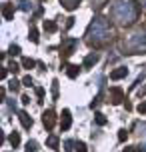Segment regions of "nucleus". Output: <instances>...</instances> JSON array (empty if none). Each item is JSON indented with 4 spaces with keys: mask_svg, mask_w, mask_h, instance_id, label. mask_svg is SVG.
Masks as SVG:
<instances>
[{
    "mask_svg": "<svg viewBox=\"0 0 146 152\" xmlns=\"http://www.w3.org/2000/svg\"><path fill=\"white\" fill-rule=\"evenodd\" d=\"M138 112H140V114H144V112H146V100H144V102H140V106H138Z\"/></svg>",
    "mask_w": 146,
    "mask_h": 152,
    "instance_id": "21",
    "label": "nucleus"
},
{
    "mask_svg": "<svg viewBox=\"0 0 146 152\" xmlns=\"http://www.w3.org/2000/svg\"><path fill=\"white\" fill-rule=\"evenodd\" d=\"M52 94H54V98L58 96V82H56V80L52 82Z\"/></svg>",
    "mask_w": 146,
    "mask_h": 152,
    "instance_id": "19",
    "label": "nucleus"
},
{
    "mask_svg": "<svg viewBox=\"0 0 146 152\" xmlns=\"http://www.w3.org/2000/svg\"><path fill=\"white\" fill-rule=\"evenodd\" d=\"M8 68H10V72H18V70H20V66H18V64H16V62H12V64H10V66H8Z\"/></svg>",
    "mask_w": 146,
    "mask_h": 152,
    "instance_id": "18",
    "label": "nucleus"
},
{
    "mask_svg": "<svg viewBox=\"0 0 146 152\" xmlns=\"http://www.w3.org/2000/svg\"><path fill=\"white\" fill-rule=\"evenodd\" d=\"M8 52L12 54V56H18V54H20V46H18V44H12L10 48H8Z\"/></svg>",
    "mask_w": 146,
    "mask_h": 152,
    "instance_id": "13",
    "label": "nucleus"
},
{
    "mask_svg": "<svg viewBox=\"0 0 146 152\" xmlns=\"http://www.w3.org/2000/svg\"><path fill=\"white\" fill-rule=\"evenodd\" d=\"M78 72H80V68H78L76 64L68 66V76H70V78H76V76H78Z\"/></svg>",
    "mask_w": 146,
    "mask_h": 152,
    "instance_id": "11",
    "label": "nucleus"
},
{
    "mask_svg": "<svg viewBox=\"0 0 146 152\" xmlns=\"http://www.w3.org/2000/svg\"><path fill=\"white\" fill-rule=\"evenodd\" d=\"M18 84H20L18 80H12V82H10V90H12V92H16V90H18Z\"/></svg>",
    "mask_w": 146,
    "mask_h": 152,
    "instance_id": "20",
    "label": "nucleus"
},
{
    "mask_svg": "<svg viewBox=\"0 0 146 152\" xmlns=\"http://www.w3.org/2000/svg\"><path fill=\"white\" fill-rule=\"evenodd\" d=\"M18 118H20V122H22V126H24L26 130L32 128V118H30L26 112H24V110H22V112H18Z\"/></svg>",
    "mask_w": 146,
    "mask_h": 152,
    "instance_id": "4",
    "label": "nucleus"
},
{
    "mask_svg": "<svg viewBox=\"0 0 146 152\" xmlns=\"http://www.w3.org/2000/svg\"><path fill=\"white\" fill-rule=\"evenodd\" d=\"M76 150L78 152H86V146L82 144V142H76Z\"/></svg>",
    "mask_w": 146,
    "mask_h": 152,
    "instance_id": "22",
    "label": "nucleus"
},
{
    "mask_svg": "<svg viewBox=\"0 0 146 152\" xmlns=\"http://www.w3.org/2000/svg\"><path fill=\"white\" fill-rule=\"evenodd\" d=\"M124 152H146V150H140V148H134V146H130V148H124Z\"/></svg>",
    "mask_w": 146,
    "mask_h": 152,
    "instance_id": "23",
    "label": "nucleus"
},
{
    "mask_svg": "<svg viewBox=\"0 0 146 152\" xmlns=\"http://www.w3.org/2000/svg\"><path fill=\"white\" fill-rule=\"evenodd\" d=\"M48 146H52V148H58V138L56 136H48Z\"/></svg>",
    "mask_w": 146,
    "mask_h": 152,
    "instance_id": "14",
    "label": "nucleus"
},
{
    "mask_svg": "<svg viewBox=\"0 0 146 152\" xmlns=\"http://www.w3.org/2000/svg\"><path fill=\"white\" fill-rule=\"evenodd\" d=\"M28 8H32V4L26 0V2H22V10H28Z\"/></svg>",
    "mask_w": 146,
    "mask_h": 152,
    "instance_id": "25",
    "label": "nucleus"
},
{
    "mask_svg": "<svg viewBox=\"0 0 146 152\" xmlns=\"http://www.w3.org/2000/svg\"><path fill=\"white\" fill-rule=\"evenodd\" d=\"M126 136H128V134H126V130H120V132H118V140H120V142H124Z\"/></svg>",
    "mask_w": 146,
    "mask_h": 152,
    "instance_id": "17",
    "label": "nucleus"
},
{
    "mask_svg": "<svg viewBox=\"0 0 146 152\" xmlns=\"http://www.w3.org/2000/svg\"><path fill=\"white\" fill-rule=\"evenodd\" d=\"M96 62H98V54H94V52L88 54V56L84 58V68H92Z\"/></svg>",
    "mask_w": 146,
    "mask_h": 152,
    "instance_id": "6",
    "label": "nucleus"
},
{
    "mask_svg": "<svg viewBox=\"0 0 146 152\" xmlns=\"http://www.w3.org/2000/svg\"><path fill=\"white\" fill-rule=\"evenodd\" d=\"M96 124H100V126H102V124H106V118H104V114H96Z\"/></svg>",
    "mask_w": 146,
    "mask_h": 152,
    "instance_id": "16",
    "label": "nucleus"
},
{
    "mask_svg": "<svg viewBox=\"0 0 146 152\" xmlns=\"http://www.w3.org/2000/svg\"><path fill=\"white\" fill-rule=\"evenodd\" d=\"M6 74H8V70H6V68L0 70V78H6Z\"/></svg>",
    "mask_w": 146,
    "mask_h": 152,
    "instance_id": "26",
    "label": "nucleus"
},
{
    "mask_svg": "<svg viewBox=\"0 0 146 152\" xmlns=\"http://www.w3.org/2000/svg\"><path fill=\"white\" fill-rule=\"evenodd\" d=\"M2 14H4V18H6V20H10V18L14 16V4L6 2V4H4V8H2Z\"/></svg>",
    "mask_w": 146,
    "mask_h": 152,
    "instance_id": "5",
    "label": "nucleus"
},
{
    "mask_svg": "<svg viewBox=\"0 0 146 152\" xmlns=\"http://www.w3.org/2000/svg\"><path fill=\"white\" fill-rule=\"evenodd\" d=\"M28 38H30V40H32V42H34V44L38 42V30H36L34 26H32V28H30V34H28Z\"/></svg>",
    "mask_w": 146,
    "mask_h": 152,
    "instance_id": "12",
    "label": "nucleus"
},
{
    "mask_svg": "<svg viewBox=\"0 0 146 152\" xmlns=\"http://www.w3.org/2000/svg\"><path fill=\"white\" fill-rule=\"evenodd\" d=\"M8 140H10V144H12V146L16 148V146L20 144V134H18V132H12V134L8 136Z\"/></svg>",
    "mask_w": 146,
    "mask_h": 152,
    "instance_id": "8",
    "label": "nucleus"
},
{
    "mask_svg": "<svg viewBox=\"0 0 146 152\" xmlns=\"http://www.w3.org/2000/svg\"><path fill=\"white\" fill-rule=\"evenodd\" d=\"M22 84H24V86H32V78H30V76H26V78L22 80Z\"/></svg>",
    "mask_w": 146,
    "mask_h": 152,
    "instance_id": "24",
    "label": "nucleus"
},
{
    "mask_svg": "<svg viewBox=\"0 0 146 152\" xmlns=\"http://www.w3.org/2000/svg\"><path fill=\"white\" fill-rule=\"evenodd\" d=\"M44 30L46 32H56V24L52 20H44Z\"/></svg>",
    "mask_w": 146,
    "mask_h": 152,
    "instance_id": "10",
    "label": "nucleus"
},
{
    "mask_svg": "<svg viewBox=\"0 0 146 152\" xmlns=\"http://www.w3.org/2000/svg\"><path fill=\"white\" fill-rule=\"evenodd\" d=\"M60 116H62V118H60V126H62V130H68V128H70V124H72V116H70V110H62Z\"/></svg>",
    "mask_w": 146,
    "mask_h": 152,
    "instance_id": "2",
    "label": "nucleus"
},
{
    "mask_svg": "<svg viewBox=\"0 0 146 152\" xmlns=\"http://www.w3.org/2000/svg\"><path fill=\"white\" fill-rule=\"evenodd\" d=\"M110 94H112V104H120V102L124 100V92L120 90V88H112Z\"/></svg>",
    "mask_w": 146,
    "mask_h": 152,
    "instance_id": "3",
    "label": "nucleus"
},
{
    "mask_svg": "<svg viewBox=\"0 0 146 152\" xmlns=\"http://www.w3.org/2000/svg\"><path fill=\"white\" fill-rule=\"evenodd\" d=\"M34 66H36V62L32 60V58H22V68H34Z\"/></svg>",
    "mask_w": 146,
    "mask_h": 152,
    "instance_id": "9",
    "label": "nucleus"
},
{
    "mask_svg": "<svg viewBox=\"0 0 146 152\" xmlns=\"http://www.w3.org/2000/svg\"><path fill=\"white\" fill-rule=\"evenodd\" d=\"M36 94H38V98H42V96H44V90H42V88H36Z\"/></svg>",
    "mask_w": 146,
    "mask_h": 152,
    "instance_id": "27",
    "label": "nucleus"
},
{
    "mask_svg": "<svg viewBox=\"0 0 146 152\" xmlns=\"http://www.w3.org/2000/svg\"><path fill=\"white\" fill-rule=\"evenodd\" d=\"M26 152H36V142H34V140H30V142L26 144Z\"/></svg>",
    "mask_w": 146,
    "mask_h": 152,
    "instance_id": "15",
    "label": "nucleus"
},
{
    "mask_svg": "<svg viewBox=\"0 0 146 152\" xmlns=\"http://www.w3.org/2000/svg\"><path fill=\"white\" fill-rule=\"evenodd\" d=\"M126 74H128V70H126V68H116V70L110 72V78H112V80H120V78H124Z\"/></svg>",
    "mask_w": 146,
    "mask_h": 152,
    "instance_id": "7",
    "label": "nucleus"
},
{
    "mask_svg": "<svg viewBox=\"0 0 146 152\" xmlns=\"http://www.w3.org/2000/svg\"><path fill=\"white\" fill-rule=\"evenodd\" d=\"M42 122H44V126H46L48 130L54 126V122H56V114H54V110H46V112L42 114Z\"/></svg>",
    "mask_w": 146,
    "mask_h": 152,
    "instance_id": "1",
    "label": "nucleus"
}]
</instances>
